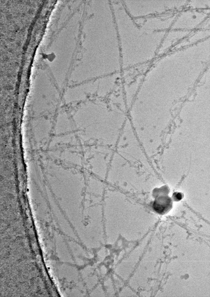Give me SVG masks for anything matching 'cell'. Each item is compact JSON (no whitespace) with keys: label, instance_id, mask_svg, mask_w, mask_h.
I'll use <instances>...</instances> for the list:
<instances>
[{"label":"cell","instance_id":"obj_1","mask_svg":"<svg viewBox=\"0 0 210 297\" xmlns=\"http://www.w3.org/2000/svg\"><path fill=\"white\" fill-rule=\"evenodd\" d=\"M172 202L171 199L167 196H161L155 200L153 207L158 213L164 214L167 213L171 208Z\"/></svg>","mask_w":210,"mask_h":297}]
</instances>
